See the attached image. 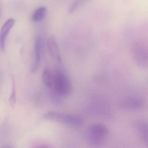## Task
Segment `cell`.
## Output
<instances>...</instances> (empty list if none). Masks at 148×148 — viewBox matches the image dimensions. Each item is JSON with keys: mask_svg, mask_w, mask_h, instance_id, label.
<instances>
[{"mask_svg": "<svg viewBox=\"0 0 148 148\" xmlns=\"http://www.w3.org/2000/svg\"><path fill=\"white\" fill-rule=\"evenodd\" d=\"M44 51V40L40 37L36 38L34 45V54L35 60L33 66H32V71L35 72L38 69L40 64L41 62Z\"/></svg>", "mask_w": 148, "mask_h": 148, "instance_id": "5b68a950", "label": "cell"}, {"mask_svg": "<svg viewBox=\"0 0 148 148\" xmlns=\"http://www.w3.org/2000/svg\"><path fill=\"white\" fill-rule=\"evenodd\" d=\"M133 58L136 64L142 68H145L148 66V53L144 47L136 45L133 48Z\"/></svg>", "mask_w": 148, "mask_h": 148, "instance_id": "277c9868", "label": "cell"}, {"mask_svg": "<svg viewBox=\"0 0 148 148\" xmlns=\"http://www.w3.org/2000/svg\"><path fill=\"white\" fill-rule=\"evenodd\" d=\"M47 48L51 57L57 62H62L61 56L60 53L57 40L54 37H51L48 39L47 43Z\"/></svg>", "mask_w": 148, "mask_h": 148, "instance_id": "9c48e42d", "label": "cell"}, {"mask_svg": "<svg viewBox=\"0 0 148 148\" xmlns=\"http://www.w3.org/2000/svg\"><path fill=\"white\" fill-rule=\"evenodd\" d=\"M14 22L13 19H9L1 27L0 32V50L1 51L5 50L6 39L10 30L14 25Z\"/></svg>", "mask_w": 148, "mask_h": 148, "instance_id": "ba28073f", "label": "cell"}, {"mask_svg": "<svg viewBox=\"0 0 148 148\" xmlns=\"http://www.w3.org/2000/svg\"><path fill=\"white\" fill-rule=\"evenodd\" d=\"M44 117L47 120L58 122L73 127H80L84 124V120L82 117L74 114L51 111L46 114Z\"/></svg>", "mask_w": 148, "mask_h": 148, "instance_id": "7a4b0ae2", "label": "cell"}, {"mask_svg": "<svg viewBox=\"0 0 148 148\" xmlns=\"http://www.w3.org/2000/svg\"><path fill=\"white\" fill-rule=\"evenodd\" d=\"M53 77V86L56 94L61 97L70 95L72 86L71 80L64 70L61 67L56 68Z\"/></svg>", "mask_w": 148, "mask_h": 148, "instance_id": "6da1fadb", "label": "cell"}, {"mask_svg": "<svg viewBox=\"0 0 148 148\" xmlns=\"http://www.w3.org/2000/svg\"><path fill=\"white\" fill-rule=\"evenodd\" d=\"M42 81L45 85L47 88H51L53 86V77L51 70L45 68L42 73Z\"/></svg>", "mask_w": 148, "mask_h": 148, "instance_id": "30bf717a", "label": "cell"}, {"mask_svg": "<svg viewBox=\"0 0 148 148\" xmlns=\"http://www.w3.org/2000/svg\"><path fill=\"white\" fill-rule=\"evenodd\" d=\"M80 3V0H77L76 1H75V2L72 4V5H71V6L70 7V9H69V13H71L74 12V11L76 10V9L77 8Z\"/></svg>", "mask_w": 148, "mask_h": 148, "instance_id": "4fadbf2b", "label": "cell"}, {"mask_svg": "<svg viewBox=\"0 0 148 148\" xmlns=\"http://www.w3.org/2000/svg\"><path fill=\"white\" fill-rule=\"evenodd\" d=\"M122 109L130 110H138L143 107L144 103L141 99L137 98L129 97L124 99L119 103Z\"/></svg>", "mask_w": 148, "mask_h": 148, "instance_id": "8992f818", "label": "cell"}, {"mask_svg": "<svg viewBox=\"0 0 148 148\" xmlns=\"http://www.w3.org/2000/svg\"><path fill=\"white\" fill-rule=\"evenodd\" d=\"M17 102V97H16V87H15L14 81H13V89L12 93L9 97V103L10 106L12 108L15 107Z\"/></svg>", "mask_w": 148, "mask_h": 148, "instance_id": "7c38bea8", "label": "cell"}, {"mask_svg": "<svg viewBox=\"0 0 148 148\" xmlns=\"http://www.w3.org/2000/svg\"><path fill=\"white\" fill-rule=\"evenodd\" d=\"M108 135L109 131L105 125L101 123L94 124L88 128L87 140L91 145H99L106 141Z\"/></svg>", "mask_w": 148, "mask_h": 148, "instance_id": "3957f363", "label": "cell"}, {"mask_svg": "<svg viewBox=\"0 0 148 148\" xmlns=\"http://www.w3.org/2000/svg\"><path fill=\"white\" fill-rule=\"evenodd\" d=\"M134 127L141 140L146 145L148 144V124L143 120L137 121L134 124Z\"/></svg>", "mask_w": 148, "mask_h": 148, "instance_id": "52a82bcc", "label": "cell"}, {"mask_svg": "<svg viewBox=\"0 0 148 148\" xmlns=\"http://www.w3.org/2000/svg\"><path fill=\"white\" fill-rule=\"evenodd\" d=\"M47 9L46 8L41 7L38 8L33 14L32 18L34 22H39L43 20L46 15Z\"/></svg>", "mask_w": 148, "mask_h": 148, "instance_id": "8fae6325", "label": "cell"}]
</instances>
